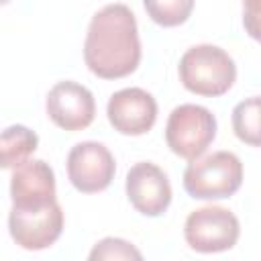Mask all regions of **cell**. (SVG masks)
Segmentation results:
<instances>
[{
    "instance_id": "6da1fadb",
    "label": "cell",
    "mask_w": 261,
    "mask_h": 261,
    "mask_svg": "<svg viewBox=\"0 0 261 261\" xmlns=\"http://www.w3.org/2000/svg\"><path fill=\"white\" fill-rule=\"evenodd\" d=\"M84 61L102 80H118L137 69L141 41L137 18L128 6L106 4L92 16L84 41Z\"/></svg>"
},
{
    "instance_id": "7a4b0ae2",
    "label": "cell",
    "mask_w": 261,
    "mask_h": 261,
    "mask_svg": "<svg viewBox=\"0 0 261 261\" xmlns=\"http://www.w3.org/2000/svg\"><path fill=\"white\" fill-rule=\"evenodd\" d=\"M179 80L186 90L198 96H222L237 80L232 57L216 45L190 47L179 59Z\"/></svg>"
},
{
    "instance_id": "3957f363",
    "label": "cell",
    "mask_w": 261,
    "mask_h": 261,
    "mask_svg": "<svg viewBox=\"0 0 261 261\" xmlns=\"http://www.w3.org/2000/svg\"><path fill=\"white\" fill-rule=\"evenodd\" d=\"M243 184V163L230 151L196 157L184 171V190L196 200L230 198Z\"/></svg>"
},
{
    "instance_id": "277c9868",
    "label": "cell",
    "mask_w": 261,
    "mask_h": 261,
    "mask_svg": "<svg viewBox=\"0 0 261 261\" xmlns=\"http://www.w3.org/2000/svg\"><path fill=\"white\" fill-rule=\"evenodd\" d=\"M214 137L216 118L208 108L198 104H181L173 108L165 124L167 147L190 161L200 157L212 145Z\"/></svg>"
},
{
    "instance_id": "5b68a950",
    "label": "cell",
    "mask_w": 261,
    "mask_h": 261,
    "mask_svg": "<svg viewBox=\"0 0 261 261\" xmlns=\"http://www.w3.org/2000/svg\"><path fill=\"white\" fill-rule=\"evenodd\" d=\"M239 220L222 206H204L194 210L184 224L186 243L198 253L228 251L239 241Z\"/></svg>"
},
{
    "instance_id": "8992f818",
    "label": "cell",
    "mask_w": 261,
    "mask_h": 261,
    "mask_svg": "<svg viewBox=\"0 0 261 261\" xmlns=\"http://www.w3.org/2000/svg\"><path fill=\"white\" fill-rule=\"evenodd\" d=\"M8 230L12 241L27 251L51 247L63 230V210L55 202L41 208H10Z\"/></svg>"
},
{
    "instance_id": "52a82bcc",
    "label": "cell",
    "mask_w": 261,
    "mask_h": 261,
    "mask_svg": "<svg viewBox=\"0 0 261 261\" xmlns=\"http://www.w3.org/2000/svg\"><path fill=\"white\" fill-rule=\"evenodd\" d=\"M116 163L108 147L96 141H82L67 155V177L82 194H96L114 179Z\"/></svg>"
},
{
    "instance_id": "ba28073f",
    "label": "cell",
    "mask_w": 261,
    "mask_h": 261,
    "mask_svg": "<svg viewBox=\"0 0 261 261\" xmlns=\"http://www.w3.org/2000/svg\"><path fill=\"white\" fill-rule=\"evenodd\" d=\"M47 116L63 130H84L96 116V102L92 92L71 80L57 82L47 94Z\"/></svg>"
},
{
    "instance_id": "9c48e42d",
    "label": "cell",
    "mask_w": 261,
    "mask_h": 261,
    "mask_svg": "<svg viewBox=\"0 0 261 261\" xmlns=\"http://www.w3.org/2000/svg\"><path fill=\"white\" fill-rule=\"evenodd\" d=\"M106 114L114 130L139 137L153 128L157 120V102L143 88H124L110 96Z\"/></svg>"
},
{
    "instance_id": "30bf717a",
    "label": "cell",
    "mask_w": 261,
    "mask_h": 261,
    "mask_svg": "<svg viewBox=\"0 0 261 261\" xmlns=\"http://www.w3.org/2000/svg\"><path fill=\"white\" fill-rule=\"evenodd\" d=\"M126 196L137 212L161 216L171 204V186L161 167L151 161H141L126 173Z\"/></svg>"
},
{
    "instance_id": "8fae6325",
    "label": "cell",
    "mask_w": 261,
    "mask_h": 261,
    "mask_svg": "<svg viewBox=\"0 0 261 261\" xmlns=\"http://www.w3.org/2000/svg\"><path fill=\"white\" fill-rule=\"evenodd\" d=\"M10 198L14 208H41L55 202V173L43 159H24L12 167Z\"/></svg>"
},
{
    "instance_id": "7c38bea8",
    "label": "cell",
    "mask_w": 261,
    "mask_h": 261,
    "mask_svg": "<svg viewBox=\"0 0 261 261\" xmlns=\"http://www.w3.org/2000/svg\"><path fill=\"white\" fill-rule=\"evenodd\" d=\"M39 147V137L24 124H12L0 133V169H10L29 159Z\"/></svg>"
},
{
    "instance_id": "4fadbf2b",
    "label": "cell",
    "mask_w": 261,
    "mask_h": 261,
    "mask_svg": "<svg viewBox=\"0 0 261 261\" xmlns=\"http://www.w3.org/2000/svg\"><path fill=\"white\" fill-rule=\"evenodd\" d=\"M259 112H261L259 96H251V98L239 102L232 110V130L243 143H247L251 147H259V143H261Z\"/></svg>"
},
{
    "instance_id": "5bb4252c",
    "label": "cell",
    "mask_w": 261,
    "mask_h": 261,
    "mask_svg": "<svg viewBox=\"0 0 261 261\" xmlns=\"http://www.w3.org/2000/svg\"><path fill=\"white\" fill-rule=\"evenodd\" d=\"M143 6L159 27H179L190 18L194 0H143Z\"/></svg>"
},
{
    "instance_id": "9a60e30c",
    "label": "cell",
    "mask_w": 261,
    "mask_h": 261,
    "mask_svg": "<svg viewBox=\"0 0 261 261\" xmlns=\"http://www.w3.org/2000/svg\"><path fill=\"white\" fill-rule=\"evenodd\" d=\"M141 251H137L130 243L122 239H102L90 253V259H141Z\"/></svg>"
},
{
    "instance_id": "2e32d148",
    "label": "cell",
    "mask_w": 261,
    "mask_h": 261,
    "mask_svg": "<svg viewBox=\"0 0 261 261\" xmlns=\"http://www.w3.org/2000/svg\"><path fill=\"white\" fill-rule=\"evenodd\" d=\"M249 4H251V8H249V14L247 16H253L255 18V14H257V0H247Z\"/></svg>"
},
{
    "instance_id": "e0dca14e",
    "label": "cell",
    "mask_w": 261,
    "mask_h": 261,
    "mask_svg": "<svg viewBox=\"0 0 261 261\" xmlns=\"http://www.w3.org/2000/svg\"><path fill=\"white\" fill-rule=\"evenodd\" d=\"M10 0H0V6H4V4H8Z\"/></svg>"
}]
</instances>
